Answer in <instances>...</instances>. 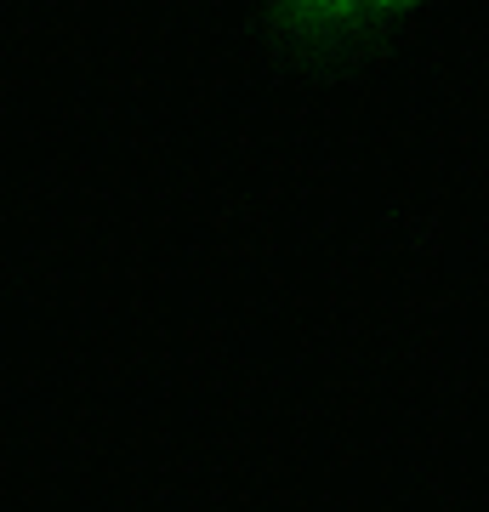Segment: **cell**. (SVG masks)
Instances as JSON below:
<instances>
[{
	"label": "cell",
	"mask_w": 489,
	"mask_h": 512,
	"mask_svg": "<svg viewBox=\"0 0 489 512\" xmlns=\"http://www.w3.org/2000/svg\"><path fill=\"white\" fill-rule=\"evenodd\" d=\"M290 12L302 23H330V29H353V23H376V18H393L416 0H285Z\"/></svg>",
	"instance_id": "cell-1"
}]
</instances>
